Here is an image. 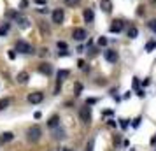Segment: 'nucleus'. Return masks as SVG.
<instances>
[{"label": "nucleus", "instance_id": "f257e3e1", "mask_svg": "<svg viewBox=\"0 0 156 151\" xmlns=\"http://www.w3.org/2000/svg\"><path fill=\"white\" fill-rule=\"evenodd\" d=\"M27 135H28V141H30V142H37V141L41 139V135H42V130H41V127L34 125V127H30V128H28Z\"/></svg>", "mask_w": 156, "mask_h": 151}, {"label": "nucleus", "instance_id": "f03ea898", "mask_svg": "<svg viewBox=\"0 0 156 151\" xmlns=\"http://www.w3.org/2000/svg\"><path fill=\"white\" fill-rule=\"evenodd\" d=\"M16 51H20L23 55H28V53H34V48H32V44H28L27 41H18V42H16Z\"/></svg>", "mask_w": 156, "mask_h": 151}, {"label": "nucleus", "instance_id": "7ed1b4c3", "mask_svg": "<svg viewBox=\"0 0 156 151\" xmlns=\"http://www.w3.org/2000/svg\"><path fill=\"white\" fill-rule=\"evenodd\" d=\"M79 118H81V121L83 123H90L91 121V109L88 107V106L81 107V111H79Z\"/></svg>", "mask_w": 156, "mask_h": 151}, {"label": "nucleus", "instance_id": "20e7f679", "mask_svg": "<svg viewBox=\"0 0 156 151\" xmlns=\"http://www.w3.org/2000/svg\"><path fill=\"white\" fill-rule=\"evenodd\" d=\"M14 21L18 23L20 28H28L30 27V20L27 18V16H23V14H14Z\"/></svg>", "mask_w": 156, "mask_h": 151}, {"label": "nucleus", "instance_id": "39448f33", "mask_svg": "<svg viewBox=\"0 0 156 151\" xmlns=\"http://www.w3.org/2000/svg\"><path fill=\"white\" fill-rule=\"evenodd\" d=\"M63 20H65V11L63 9H55L53 11V23L60 25V23H63Z\"/></svg>", "mask_w": 156, "mask_h": 151}, {"label": "nucleus", "instance_id": "423d86ee", "mask_svg": "<svg viewBox=\"0 0 156 151\" xmlns=\"http://www.w3.org/2000/svg\"><path fill=\"white\" fill-rule=\"evenodd\" d=\"M104 58H105L109 63H116L118 62V53L114 49H105L104 51Z\"/></svg>", "mask_w": 156, "mask_h": 151}, {"label": "nucleus", "instance_id": "0eeeda50", "mask_svg": "<svg viewBox=\"0 0 156 151\" xmlns=\"http://www.w3.org/2000/svg\"><path fill=\"white\" fill-rule=\"evenodd\" d=\"M42 100H44V93H41V92H35V93L28 95V102L30 104H41Z\"/></svg>", "mask_w": 156, "mask_h": 151}, {"label": "nucleus", "instance_id": "6e6552de", "mask_svg": "<svg viewBox=\"0 0 156 151\" xmlns=\"http://www.w3.org/2000/svg\"><path fill=\"white\" fill-rule=\"evenodd\" d=\"M72 37H74L76 41H84L86 37H88V34H86L84 28H74V32H72Z\"/></svg>", "mask_w": 156, "mask_h": 151}, {"label": "nucleus", "instance_id": "1a4fd4ad", "mask_svg": "<svg viewBox=\"0 0 156 151\" xmlns=\"http://www.w3.org/2000/svg\"><path fill=\"white\" fill-rule=\"evenodd\" d=\"M109 30H111L112 34H118V32H121V30H123V20H114L112 25L109 27Z\"/></svg>", "mask_w": 156, "mask_h": 151}, {"label": "nucleus", "instance_id": "9d476101", "mask_svg": "<svg viewBox=\"0 0 156 151\" xmlns=\"http://www.w3.org/2000/svg\"><path fill=\"white\" fill-rule=\"evenodd\" d=\"M39 72L44 74V76H51L53 74V67H51V63H41L39 65Z\"/></svg>", "mask_w": 156, "mask_h": 151}, {"label": "nucleus", "instance_id": "9b49d317", "mask_svg": "<svg viewBox=\"0 0 156 151\" xmlns=\"http://www.w3.org/2000/svg\"><path fill=\"white\" fill-rule=\"evenodd\" d=\"M100 9L109 14V13L112 11V2H111V0H100Z\"/></svg>", "mask_w": 156, "mask_h": 151}, {"label": "nucleus", "instance_id": "f8f14e48", "mask_svg": "<svg viewBox=\"0 0 156 151\" xmlns=\"http://www.w3.org/2000/svg\"><path fill=\"white\" fill-rule=\"evenodd\" d=\"M30 79V76H28V72H20L18 74V77H16V81L20 83V84H27Z\"/></svg>", "mask_w": 156, "mask_h": 151}, {"label": "nucleus", "instance_id": "ddd939ff", "mask_svg": "<svg viewBox=\"0 0 156 151\" xmlns=\"http://www.w3.org/2000/svg\"><path fill=\"white\" fill-rule=\"evenodd\" d=\"M83 16H84V21H86V23H93V20H95V14H93L91 9H84Z\"/></svg>", "mask_w": 156, "mask_h": 151}, {"label": "nucleus", "instance_id": "4468645a", "mask_svg": "<svg viewBox=\"0 0 156 151\" xmlns=\"http://www.w3.org/2000/svg\"><path fill=\"white\" fill-rule=\"evenodd\" d=\"M12 139H14L12 132H4V134H0V142H11Z\"/></svg>", "mask_w": 156, "mask_h": 151}, {"label": "nucleus", "instance_id": "2eb2a0df", "mask_svg": "<svg viewBox=\"0 0 156 151\" xmlns=\"http://www.w3.org/2000/svg\"><path fill=\"white\" fill-rule=\"evenodd\" d=\"M69 76H70V72L69 70H65V69H62V70H58V83H62V81H65L67 79V77H69Z\"/></svg>", "mask_w": 156, "mask_h": 151}, {"label": "nucleus", "instance_id": "dca6fc26", "mask_svg": "<svg viewBox=\"0 0 156 151\" xmlns=\"http://www.w3.org/2000/svg\"><path fill=\"white\" fill-rule=\"evenodd\" d=\"M9 28H11V25H9V23H4V25H0V37H2V35H7Z\"/></svg>", "mask_w": 156, "mask_h": 151}, {"label": "nucleus", "instance_id": "f3484780", "mask_svg": "<svg viewBox=\"0 0 156 151\" xmlns=\"http://www.w3.org/2000/svg\"><path fill=\"white\" fill-rule=\"evenodd\" d=\"M137 35H139V30L135 28V27H130V28H128V37H130V39H135Z\"/></svg>", "mask_w": 156, "mask_h": 151}, {"label": "nucleus", "instance_id": "a211bd4d", "mask_svg": "<svg viewBox=\"0 0 156 151\" xmlns=\"http://www.w3.org/2000/svg\"><path fill=\"white\" fill-rule=\"evenodd\" d=\"M58 123H60V120H58V116H53V118H51L49 121H48V125H49L51 128H56V127H58Z\"/></svg>", "mask_w": 156, "mask_h": 151}, {"label": "nucleus", "instance_id": "6ab92c4d", "mask_svg": "<svg viewBox=\"0 0 156 151\" xmlns=\"http://www.w3.org/2000/svg\"><path fill=\"white\" fill-rule=\"evenodd\" d=\"M39 28H41V32H42V34H46V35H48V34L51 32V30H49V27H48V25H46L44 21H41V23H39Z\"/></svg>", "mask_w": 156, "mask_h": 151}, {"label": "nucleus", "instance_id": "aec40b11", "mask_svg": "<svg viewBox=\"0 0 156 151\" xmlns=\"http://www.w3.org/2000/svg\"><path fill=\"white\" fill-rule=\"evenodd\" d=\"M9 104H11L9 99H0V111H2V109H5V107H9Z\"/></svg>", "mask_w": 156, "mask_h": 151}, {"label": "nucleus", "instance_id": "412c9836", "mask_svg": "<svg viewBox=\"0 0 156 151\" xmlns=\"http://www.w3.org/2000/svg\"><path fill=\"white\" fill-rule=\"evenodd\" d=\"M63 137H65V132H63L62 128L55 132V139H63Z\"/></svg>", "mask_w": 156, "mask_h": 151}, {"label": "nucleus", "instance_id": "4be33fe9", "mask_svg": "<svg viewBox=\"0 0 156 151\" xmlns=\"http://www.w3.org/2000/svg\"><path fill=\"white\" fill-rule=\"evenodd\" d=\"M147 27L153 30V32H156V18H154V20H151V21L147 23Z\"/></svg>", "mask_w": 156, "mask_h": 151}, {"label": "nucleus", "instance_id": "5701e85b", "mask_svg": "<svg viewBox=\"0 0 156 151\" xmlns=\"http://www.w3.org/2000/svg\"><path fill=\"white\" fill-rule=\"evenodd\" d=\"M56 46H58V49H67V42H63V41H58Z\"/></svg>", "mask_w": 156, "mask_h": 151}, {"label": "nucleus", "instance_id": "b1692460", "mask_svg": "<svg viewBox=\"0 0 156 151\" xmlns=\"http://www.w3.org/2000/svg\"><path fill=\"white\" fill-rule=\"evenodd\" d=\"M93 146H95V141H93V139H91L90 142L86 144V151H93Z\"/></svg>", "mask_w": 156, "mask_h": 151}, {"label": "nucleus", "instance_id": "393cba45", "mask_svg": "<svg viewBox=\"0 0 156 151\" xmlns=\"http://www.w3.org/2000/svg\"><path fill=\"white\" fill-rule=\"evenodd\" d=\"M98 46H107V39L105 37H100L98 39Z\"/></svg>", "mask_w": 156, "mask_h": 151}, {"label": "nucleus", "instance_id": "a878e982", "mask_svg": "<svg viewBox=\"0 0 156 151\" xmlns=\"http://www.w3.org/2000/svg\"><path fill=\"white\" fill-rule=\"evenodd\" d=\"M119 125H121V128H128V121L126 120H119Z\"/></svg>", "mask_w": 156, "mask_h": 151}, {"label": "nucleus", "instance_id": "bb28decb", "mask_svg": "<svg viewBox=\"0 0 156 151\" xmlns=\"http://www.w3.org/2000/svg\"><path fill=\"white\" fill-rule=\"evenodd\" d=\"M154 42H147V46H146V51H151V49H154Z\"/></svg>", "mask_w": 156, "mask_h": 151}, {"label": "nucleus", "instance_id": "cd10ccee", "mask_svg": "<svg viewBox=\"0 0 156 151\" xmlns=\"http://www.w3.org/2000/svg\"><path fill=\"white\" fill-rule=\"evenodd\" d=\"M137 14H139V16L144 14V5H139V7H137Z\"/></svg>", "mask_w": 156, "mask_h": 151}, {"label": "nucleus", "instance_id": "c85d7f7f", "mask_svg": "<svg viewBox=\"0 0 156 151\" xmlns=\"http://www.w3.org/2000/svg\"><path fill=\"white\" fill-rule=\"evenodd\" d=\"M77 65L81 67V69H86V63H84V60H79V62H77Z\"/></svg>", "mask_w": 156, "mask_h": 151}, {"label": "nucleus", "instance_id": "c756f323", "mask_svg": "<svg viewBox=\"0 0 156 151\" xmlns=\"http://www.w3.org/2000/svg\"><path fill=\"white\" fill-rule=\"evenodd\" d=\"M58 56H69V51H60V53H58Z\"/></svg>", "mask_w": 156, "mask_h": 151}, {"label": "nucleus", "instance_id": "7c9ffc66", "mask_svg": "<svg viewBox=\"0 0 156 151\" xmlns=\"http://www.w3.org/2000/svg\"><path fill=\"white\" fill-rule=\"evenodd\" d=\"M7 56L11 58V60H14V58H16V53H14V51H9V55H7Z\"/></svg>", "mask_w": 156, "mask_h": 151}, {"label": "nucleus", "instance_id": "2f4dec72", "mask_svg": "<svg viewBox=\"0 0 156 151\" xmlns=\"http://www.w3.org/2000/svg\"><path fill=\"white\" fill-rule=\"evenodd\" d=\"M27 5H28V2H27V0H23L21 4H20V7H21V9H25Z\"/></svg>", "mask_w": 156, "mask_h": 151}, {"label": "nucleus", "instance_id": "473e14b6", "mask_svg": "<svg viewBox=\"0 0 156 151\" xmlns=\"http://www.w3.org/2000/svg\"><path fill=\"white\" fill-rule=\"evenodd\" d=\"M67 4H69V5H76V4H77V0H67Z\"/></svg>", "mask_w": 156, "mask_h": 151}, {"label": "nucleus", "instance_id": "72a5a7b5", "mask_svg": "<svg viewBox=\"0 0 156 151\" xmlns=\"http://www.w3.org/2000/svg\"><path fill=\"white\" fill-rule=\"evenodd\" d=\"M81 90H83V86H81V84H77V86H76V92H77V93H76V95L81 93Z\"/></svg>", "mask_w": 156, "mask_h": 151}, {"label": "nucleus", "instance_id": "f704fd0d", "mask_svg": "<svg viewBox=\"0 0 156 151\" xmlns=\"http://www.w3.org/2000/svg\"><path fill=\"white\" fill-rule=\"evenodd\" d=\"M139 125H140V118H137V120L133 121V127H139Z\"/></svg>", "mask_w": 156, "mask_h": 151}, {"label": "nucleus", "instance_id": "c9c22d12", "mask_svg": "<svg viewBox=\"0 0 156 151\" xmlns=\"http://www.w3.org/2000/svg\"><path fill=\"white\" fill-rule=\"evenodd\" d=\"M37 4H46V0H35Z\"/></svg>", "mask_w": 156, "mask_h": 151}, {"label": "nucleus", "instance_id": "e433bc0d", "mask_svg": "<svg viewBox=\"0 0 156 151\" xmlns=\"http://www.w3.org/2000/svg\"><path fill=\"white\" fill-rule=\"evenodd\" d=\"M151 2H156V0H151Z\"/></svg>", "mask_w": 156, "mask_h": 151}]
</instances>
